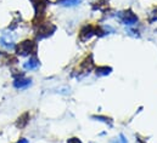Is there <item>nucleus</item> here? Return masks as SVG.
Here are the masks:
<instances>
[{
    "instance_id": "f257e3e1",
    "label": "nucleus",
    "mask_w": 157,
    "mask_h": 143,
    "mask_svg": "<svg viewBox=\"0 0 157 143\" xmlns=\"http://www.w3.org/2000/svg\"><path fill=\"white\" fill-rule=\"evenodd\" d=\"M36 49V45L33 41L31 40H26L23 42H21L17 46V53L20 56H28L29 53H32V51Z\"/></svg>"
},
{
    "instance_id": "f03ea898",
    "label": "nucleus",
    "mask_w": 157,
    "mask_h": 143,
    "mask_svg": "<svg viewBox=\"0 0 157 143\" xmlns=\"http://www.w3.org/2000/svg\"><path fill=\"white\" fill-rule=\"evenodd\" d=\"M0 45L6 47V49H13L15 47V41L13 36L11 33H2L0 35Z\"/></svg>"
},
{
    "instance_id": "7ed1b4c3",
    "label": "nucleus",
    "mask_w": 157,
    "mask_h": 143,
    "mask_svg": "<svg viewBox=\"0 0 157 143\" xmlns=\"http://www.w3.org/2000/svg\"><path fill=\"white\" fill-rule=\"evenodd\" d=\"M13 85L16 89H26L31 85V79H27V78H23V76H20L17 79H15L13 81Z\"/></svg>"
},
{
    "instance_id": "20e7f679",
    "label": "nucleus",
    "mask_w": 157,
    "mask_h": 143,
    "mask_svg": "<svg viewBox=\"0 0 157 143\" xmlns=\"http://www.w3.org/2000/svg\"><path fill=\"white\" fill-rule=\"evenodd\" d=\"M121 18H122V21H123L125 24H133V23L136 22V20H138L132 12H124V13H122V15H121Z\"/></svg>"
},
{
    "instance_id": "39448f33",
    "label": "nucleus",
    "mask_w": 157,
    "mask_h": 143,
    "mask_svg": "<svg viewBox=\"0 0 157 143\" xmlns=\"http://www.w3.org/2000/svg\"><path fill=\"white\" fill-rule=\"evenodd\" d=\"M23 67L27 69V71H32V69H36V68H38L39 67V61L37 60V58H34V57H32V58H29L25 64H23Z\"/></svg>"
},
{
    "instance_id": "423d86ee",
    "label": "nucleus",
    "mask_w": 157,
    "mask_h": 143,
    "mask_svg": "<svg viewBox=\"0 0 157 143\" xmlns=\"http://www.w3.org/2000/svg\"><path fill=\"white\" fill-rule=\"evenodd\" d=\"M82 2V0H59L57 4L62 5V6H76Z\"/></svg>"
},
{
    "instance_id": "0eeeda50",
    "label": "nucleus",
    "mask_w": 157,
    "mask_h": 143,
    "mask_svg": "<svg viewBox=\"0 0 157 143\" xmlns=\"http://www.w3.org/2000/svg\"><path fill=\"white\" fill-rule=\"evenodd\" d=\"M121 138H122V140H117L115 143H127V141L124 140V137H123V136H121Z\"/></svg>"
},
{
    "instance_id": "6e6552de",
    "label": "nucleus",
    "mask_w": 157,
    "mask_h": 143,
    "mask_svg": "<svg viewBox=\"0 0 157 143\" xmlns=\"http://www.w3.org/2000/svg\"><path fill=\"white\" fill-rule=\"evenodd\" d=\"M68 143H80V142H79L78 140H76V138H72V140L68 141Z\"/></svg>"
},
{
    "instance_id": "1a4fd4ad",
    "label": "nucleus",
    "mask_w": 157,
    "mask_h": 143,
    "mask_svg": "<svg viewBox=\"0 0 157 143\" xmlns=\"http://www.w3.org/2000/svg\"><path fill=\"white\" fill-rule=\"evenodd\" d=\"M17 143H28V141H27L26 138H21V140H20Z\"/></svg>"
}]
</instances>
